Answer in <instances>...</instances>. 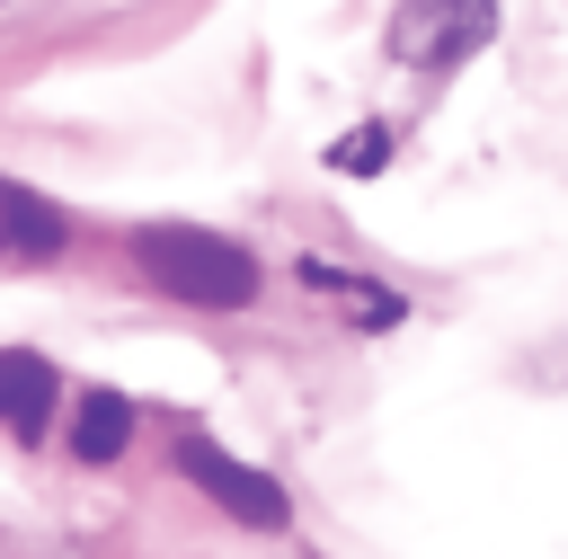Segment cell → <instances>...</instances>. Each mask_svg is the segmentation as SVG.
Instances as JSON below:
<instances>
[{"instance_id":"1","label":"cell","mask_w":568,"mask_h":559,"mask_svg":"<svg viewBox=\"0 0 568 559\" xmlns=\"http://www.w3.org/2000/svg\"><path fill=\"white\" fill-rule=\"evenodd\" d=\"M133 266L169 302H195V311H248L257 302V257L240 240L195 231V222H142L133 231Z\"/></svg>"},{"instance_id":"2","label":"cell","mask_w":568,"mask_h":559,"mask_svg":"<svg viewBox=\"0 0 568 559\" xmlns=\"http://www.w3.org/2000/svg\"><path fill=\"white\" fill-rule=\"evenodd\" d=\"M488 35H497V0H408L390 18V53L399 62H426V71L479 53Z\"/></svg>"},{"instance_id":"4","label":"cell","mask_w":568,"mask_h":559,"mask_svg":"<svg viewBox=\"0 0 568 559\" xmlns=\"http://www.w3.org/2000/svg\"><path fill=\"white\" fill-rule=\"evenodd\" d=\"M53 399H62L53 364H44V355H27V346H9V355H0V426L36 444V435L53 426Z\"/></svg>"},{"instance_id":"7","label":"cell","mask_w":568,"mask_h":559,"mask_svg":"<svg viewBox=\"0 0 568 559\" xmlns=\"http://www.w3.org/2000/svg\"><path fill=\"white\" fill-rule=\"evenodd\" d=\"M382 142H390V133H382V124H364V133H346V142H337V151H328V169H364V177H373V169H382V160H390V151H382Z\"/></svg>"},{"instance_id":"3","label":"cell","mask_w":568,"mask_h":559,"mask_svg":"<svg viewBox=\"0 0 568 559\" xmlns=\"http://www.w3.org/2000/svg\"><path fill=\"white\" fill-rule=\"evenodd\" d=\"M178 470H186L222 515H240V524H257V532H284V515H293V497H284L266 470L231 461V453H222V444H204V435H178Z\"/></svg>"},{"instance_id":"6","label":"cell","mask_w":568,"mask_h":559,"mask_svg":"<svg viewBox=\"0 0 568 559\" xmlns=\"http://www.w3.org/2000/svg\"><path fill=\"white\" fill-rule=\"evenodd\" d=\"M124 435H133V399H124V390H80V408H71V453H80V461H115Z\"/></svg>"},{"instance_id":"5","label":"cell","mask_w":568,"mask_h":559,"mask_svg":"<svg viewBox=\"0 0 568 559\" xmlns=\"http://www.w3.org/2000/svg\"><path fill=\"white\" fill-rule=\"evenodd\" d=\"M62 240H71V213L44 204L36 186L0 177V248H9V257H62Z\"/></svg>"}]
</instances>
